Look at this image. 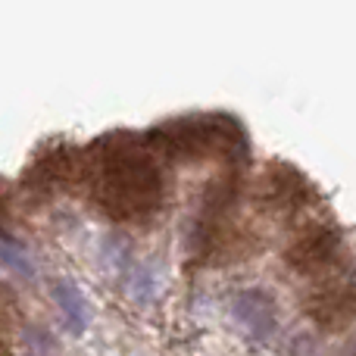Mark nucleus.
Listing matches in <instances>:
<instances>
[{
	"instance_id": "f257e3e1",
	"label": "nucleus",
	"mask_w": 356,
	"mask_h": 356,
	"mask_svg": "<svg viewBox=\"0 0 356 356\" xmlns=\"http://www.w3.org/2000/svg\"><path fill=\"white\" fill-rule=\"evenodd\" d=\"M81 188L106 219H150L166 203V160L144 135L113 131L85 147Z\"/></svg>"
},
{
	"instance_id": "f03ea898",
	"label": "nucleus",
	"mask_w": 356,
	"mask_h": 356,
	"mask_svg": "<svg viewBox=\"0 0 356 356\" xmlns=\"http://www.w3.org/2000/svg\"><path fill=\"white\" fill-rule=\"evenodd\" d=\"M150 147L166 163H197V160H228L241 163L247 156V135L238 119L228 113H191L156 125L144 135Z\"/></svg>"
},
{
	"instance_id": "7ed1b4c3",
	"label": "nucleus",
	"mask_w": 356,
	"mask_h": 356,
	"mask_svg": "<svg viewBox=\"0 0 356 356\" xmlns=\"http://www.w3.org/2000/svg\"><path fill=\"white\" fill-rule=\"evenodd\" d=\"M25 181H31L41 194H50V191L60 188H81V181H85V150L69 147V144L50 150L47 156H41L29 169Z\"/></svg>"
},
{
	"instance_id": "20e7f679",
	"label": "nucleus",
	"mask_w": 356,
	"mask_h": 356,
	"mask_svg": "<svg viewBox=\"0 0 356 356\" xmlns=\"http://www.w3.org/2000/svg\"><path fill=\"white\" fill-rule=\"evenodd\" d=\"M307 313L316 322H322L325 328H344L353 319V275H334L328 282H319V288L313 291L307 303Z\"/></svg>"
},
{
	"instance_id": "39448f33",
	"label": "nucleus",
	"mask_w": 356,
	"mask_h": 356,
	"mask_svg": "<svg viewBox=\"0 0 356 356\" xmlns=\"http://www.w3.org/2000/svg\"><path fill=\"white\" fill-rule=\"evenodd\" d=\"M232 316L241 322V328L257 341L272 338V332H275V325H278L275 300H272L263 288L241 291V294L232 300Z\"/></svg>"
},
{
	"instance_id": "423d86ee",
	"label": "nucleus",
	"mask_w": 356,
	"mask_h": 356,
	"mask_svg": "<svg viewBox=\"0 0 356 356\" xmlns=\"http://www.w3.org/2000/svg\"><path fill=\"white\" fill-rule=\"evenodd\" d=\"M54 300L60 303V313L63 319H66V328L72 334H81L88 328V322H91V313H88V303L85 297H81V291L75 288L72 282H56L54 284Z\"/></svg>"
},
{
	"instance_id": "0eeeda50",
	"label": "nucleus",
	"mask_w": 356,
	"mask_h": 356,
	"mask_svg": "<svg viewBox=\"0 0 356 356\" xmlns=\"http://www.w3.org/2000/svg\"><path fill=\"white\" fill-rule=\"evenodd\" d=\"M0 263L6 266L10 272H16L19 278H35L38 269L31 263L29 250L22 247V241H16L3 225H0Z\"/></svg>"
},
{
	"instance_id": "6e6552de",
	"label": "nucleus",
	"mask_w": 356,
	"mask_h": 356,
	"mask_svg": "<svg viewBox=\"0 0 356 356\" xmlns=\"http://www.w3.org/2000/svg\"><path fill=\"white\" fill-rule=\"evenodd\" d=\"M10 325H13V309L6 307V300L0 297V334H3Z\"/></svg>"
},
{
	"instance_id": "1a4fd4ad",
	"label": "nucleus",
	"mask_w": 356,
	"mask_h": 356,
	"mask_svg": "<svg viewBox=\"0 0 356 356\" xmlns=\"http://www.w3.org/2000/svg\"><path fill=\"white\" fill-rule=\"evenodd\" d=\"M0 356H13V350H10V347H6V344H3V341H0Z\"/></svg>"
}]
</instances>
